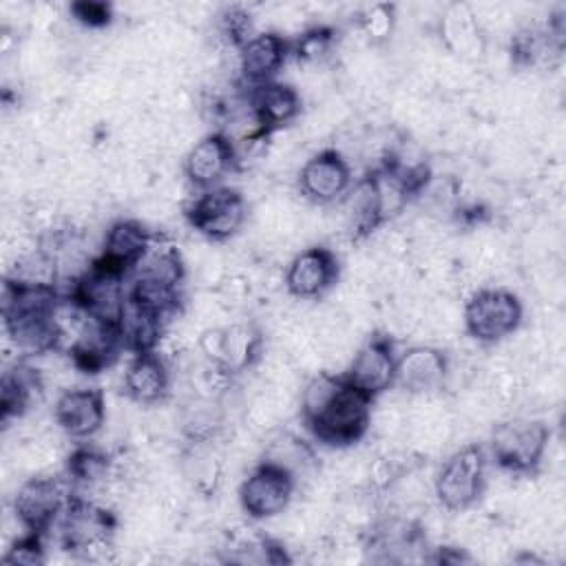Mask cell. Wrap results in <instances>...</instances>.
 I'll list each match as a JSON object with an SVG mask.
<instances>
[{
  "mask_svg": "<svg viewBox=\"0 0 566 566\" xmlns=\"http://www.w3.org/2000/svg\"><path fill=\"white\" fill-rule=\"evenodd\" d=\"M374 400L356 389L343 374L318 371L298 394V411L305 429L327 447H352L371 427Z\"/></svg>",
  "mask_w": 566,
  "mask_h": 566,
  "instance_id": "1",
  "label": "cell"
},
{
  "mask_svg": "<svg viewBox=\"0 0 566 566\" xmlns=\"http://www.w3.org/2000/svg\"><path fill=\"white\" fill-rule=\"evenodd\" d=\"M62 294L51 283H27L7 276L2 283V323L22 356L60 349L64 332L57 318Z\"/></svg>",
  "mask_w": 566,
  "mask_h": 566,
  "instance_id": "2",
  "label": "cell"
},
{
  "mask_svg": "<svg viewBox=\"0 0 566 566\" xmlns=\"http://www.w3.org/2000/svg\"><path fill=\"white\" fill-rule=\"evenodd\" d=\"M57 526L62 548L82 559L104 562L115 548V515L106 506L84 500L80 493H73Z\"/></svg>",
  "mask_w": 566,
  "mask_h": 566,
  "instance_id": "3",
  "label": "cell"
},
{
  "mask_svg": "<svg viewBox=\"0 0 566 566\" xmlns=\"http://www.w3.org/2000/svg\"><path fill=\"white\" fill-rule=\"evenodd\" d=\"M551 429L535 418H509L491 431V455L495 464L515 475H533L548 449Z\"/></svg>",
  "mask_w": 566,
  "mask_h": 566,
  "instance_id": "4",
  "label": "cell"
},
{
  "mask_svg": "<svg viewBox=\"0 0 566 566\" xmlns=\"http://www.w3.org/2000/svg\"><path fill=\"white\" fill-rule=\"evenodd\" d=\"M486 486V453L471 442L453 451L433 478V495L442 509L460 513L471 509Z\"/></svg>",
  "mask_w": 566,
  "mask_h": 566,
  "instance_id": "5",
  "label": "cell"
},
{
  "mask_svg": "<svg viewBox=\"0 0 566 566\" xmlns=\"http://www.w3.org/2000/svg\"><path fill=\"white\" fill-rule=\"evenodd\" d=\"M522 318V301L504 287L478 290L469 296L462 310L464 332L482 345H495L509 338L520 329Z\"/></svg>",
  "mask_w": 566,
  "mask_h": 566,
  "instance_id": "6",
  "label": "cell"
},
{
  "mask_svg": "<svg viewBox=\"0 0 566 566\" xmlns=\"http://www.w3.org/2000/svg\"><path fill=\"white\" fill-rule=\"evenodd\" d=\"M75 489L64 475L27 478L13 495V513L24 531L46 535L62 517Z\"/></svg>",
  "mask_w": 566,
  "mask_h": 566,
  "instance_id": "7",
  "label": "cell"
},
{
  "mask_svg": "<svg viewBox=\"0 0 566 566\" xmlns=\"http://www.w3.org/2000/svg\"><path fill=\"white\" fill-rule=\"evenodd\" d=\"M192 230L210 241L232 239L248 219V203L241 190L217 186L201 190L184 210Z\"/></svg>",
  "mask_w": 566,
  "mask_h": 566,
  "instance_id": "8",
  "label": "cell"
},
{
  "mask_svg": "<svg viewBox=\"0 0 566 566\" xmlns=\"http://www.w3.org/2000/svg\"><path fill=\"white\" fill-rule=\"evenodd\" d=\"M199 349L208 365L232 378L256 365L263 352V332L254 323L208 327L199 336Z\"/></svg>",
  "mask_w": 566,
  "mask_h": 566,
  "instance_id": "9",
  "label": "cell"
},
{
  "mask_svg": "<svg viewBox=\"0 0 566 566\" xmlns=\"http://www.w3.org/2000/svg\"><path fill=\"white\" fill-rule=\"evenodd\" d=\"M296 478L276 462L261 460L239 486L241 511L250 520H270L283 513L294 495Z\"/></svg>",
  "mask_w": 566,
  "mask_h": 566,
  "instance_id": "10",
  "label": "cell"
},
{
  "mask_svg": "<svg viewBox=\"0 0 566 566\" xmlns=\"http://www.w3.org/2000/svg\"><path fill=\"white\" fill-rule=\"evenodd\" d=\"M126 349L117 321L86 316L69 340V358L82 374H99L117 363Z\"/></svg>",
  "mask_w": 566,
  "mask_h": 566,
  "instance_id": "11",
  "label": "cell"
},
{
  "mask_svg": "<svg viewBox=\"0 0 566 566\" xmlns=\"http://www.w3.org/2000/svg\"><path fill=\"white\" fill-rule=\"evenodd\" d=\"M396 347L389 334L374 332L354 354L343 374L356 389L376 400L396 382Z\"/></svg>",
  "mask_w": 566,
  "mask_h": 566,
  "instance_id": "12",
  "label": "cell"
},
{
  "mask_svg": "<svg viewBox=\"0 0 566 566\" xmlns=\"http://www.w3.org/2000/svg\"><path fill=\"white\" fill-rule=\"evenodd\" d=\"M298 192L316 206H327L343 199L352 188L349 161L336 148H325L312 155L298 170Z\"/></svg>",
  "mask_w": 566,
  "mask_h": 566,
  "instance_id": "13",
  "label": "cell"
},
{
  "mask_svg": "<svg viewBox=\"0 0 566 566\" xmlns=\"http://www.w3.org/2000/svg\"><path fill=\"white\" fill-rule=\"evenodd\" d=\"M340 274L338 256L325 245H310L294 254L285 270V290L301 301L321 298L329 292Z\"/></svg>",
  "mask_w": 566,
  "mask_h": 566,
  "instance_id": "14",
  "label": "cell"
},
{
  "mask_svg": "<svg viewBox=\"0 0 566 566\" xmlns=\"http://www.w3.org/2000/svg\"><path fill=\"white\" fill-rule=\"evenodd\" d=\"M239 166L237 150L228 133L212 130L190 146L184 157V177L199 190L217 188L221 179Z\"/></svg>",
  "mask_w": 566,
  "mask_h": 566,
  "instance_id": "15",
  "label": "cell"
},
{
  "mask_svg": "<svg viewBox=\"0 0 566 566\" xmlns=\"http://www.w3.org/2000/svg\"><path fill=\"white\" fill-rule=\"evenodd\" d=\"M245 106L259 130L272 135L298 117L301 95L292 84L270 80L248 86Z\"/></svg>",
  "mask_w": 566,
  "mask_h": 566,
  "instance_id": "16",
  "label": "cell"
},
{
  "mask_svg": "<svg viewBox=\"0 0 566 566\" xmlns=\"http://www.w3.org/2000/svg\"><path fill=\"white\" fill-rule=\"evenodd\" d=\"M449 378V358L440 347L413 345L396 360L394 387L413 396H427L444 387Z\"/></svg>",
  "mask_w": 566,
  "mask_h": 566,
  "instance_id": "17",
  "label": "cell"
},
{
  "mask_svg": "<svg viewBox=\"0 0 566 566\" xmlns=\"http://www.w3.org/2000/svg\"><path fill=\"white\" fill-rule=\"evenodd\" d=\"M57 427L75 440L95 436L106 420L104 394L95 387H77L60 394L53 407Z\"/></svg>",
  "mask_w": 566,
  "mask_h": 566,
  "instance_id": "18",
  "label": "cell"
},
{
  "mask_svg": "<svg viewBox=\"0 0 566 566\" xmlns=\"http://www.w3.org/2000/svg\"><path fill=\"white\" fill-rule=\"evenodd\" d=\"M292 57V42L276 31L254 33L237 53L239 75L245 86L274 80L283 64Z\"/></svg>",
  "mask_w": 566,
  "mask_h": 566,
  "instance_id": "19",
  "label": "cell"
},
{
  "mask_svg": "<svg viewBox=\"0 0 566 566\" xmlns=\"http://www.w3.org/2000/svg\"><path fill=\"white\" fill-rule=\"evenodd\" d=\"M155 232H150L137 219H117L104 234V243L99 254L93 259L99 265L128 276L137 261L144 256L153 241Z\"/></svg>",
  "mask_w": 566,
  "mask_h": 566,
  "instance_id": "20",
  "label": "cell"
},
{
  "mask_svg": "<svg viewBox=\"0 0 566 566\" xmlns=\"http://www.w3.org/2000/svg\"><path fill=\"white\" fill-rule=\"evenodd\" d=\"M124 394L137 405H159L170 394V371L157 352L133 354L126 365Z\"/></svg>",
  "mask_w": 566,
  "mask_h": 566,
  "instance_id": "21",
  "label": "cell"
},
{
  "mask_svg": "<svg viewBox=\"0 0 566 566\" xmlns=\"http://www.w3.org/2000/svg\"><path fill=\"white\" fill-rule=\"evenodd\" d=\"M42 396V378L27 358H18L4 367L0 380V420L7 424L22 418Z\"/></svg>",
  "mask_w": 566,
  "mask_h": 566,
  "instance_id": "22",
  "label": "cell"
},
{
  "mask_svg": "<svg viewBox=\"0 0 566 566\" xmlns=\"http://www.w3.org/2000/svg\"><path fill=\"white\" fill-rule=\"evenodd\" d=\"M444 40L447 46L462 60H475L484 53V38L480 24L473 20V13L464 7H455L444 20Z\"/></svg>",
  "mask_w": 566,
  "mask_h": 566,
  "instance_id": "23",
  "label": "cell"
},
{
  "mask_svg": "<svg viewBox=\"0 0 566 566\" xmlns=\"http://www.w3.org/2000/svg\"><path fill=\"white\" fill-rule=\"evenodd\" d=\"M113 462L111 455L99 451L97 447H75L66 458V478L71 480L73 489L77 486H95L106 482L111 475Z\"/></svg>",
  "mask_w": 566,
  "mask_h": 566,
  "instance_id": "24",
  "label": "cell"
},
{
  "mask_svg": "<svg viewBox=\"0 0 566 566\" xmlns=\"http://www.w3.org/2000/svg\"><path fill=\"white\" fill-rule=\"evenodd\" d=\"M263 460L281 464L283 469H287L298 480L303 471L314 467L316 455H314V451L310 449V444L305 440H301L292 433H279L270 440V444L263 453Z\"/></svg>",
  "mask_w": 566,
  "mask_h": 566,
  "instance_id": "25",
  "label": "cell"
},
{
  "mask_svg": "<svg viewBox=\"0 0 566 566\" xmlns=\"http://www.w3.org/2000/svg\"><path fill=\"white\" fill-rule=\"evenodd\" d=\"M334 46L332 27H312L296 42H292V57L298 62H321L329 55Z\"/></svg>",
  "mask_w": 566,
  "mask_h": 566,
  "instance_id": "26",
  "label": "cell"
},
{
  "mask_svg": "<svg viewBox=\"0 0 566 566\" xmlns=\"http://www.w3.org/2000/svg\"><path fill=\"white\" fill-rule=\"evenodd\" d=\"M394 7L391 4H371L358 15L360 31L371 40V42H382L391 35L394 31Z\"/></svg>",
  "mask_w": 566,
  "mask_h": 566,
  "instance_id": "27",
  "label": "cell"
},
{
  "mask_svg": "<svg viewBox=\"0 0 566 566\" xmlns=\"http://www.w3.org/2000/svg\"><path fill=\"white\" fill-rule=\"evenodd\" d=\"M4 564H24V566H35L44 562V535L27 531L20 535L11 548L2 557Z\"/></svg>",
  "mask_w": 566,
  "mask_h": 566,
  "instance_id": "28",
  "label": "cell"
},
{
  "mask_svg": "<svg viewBox=\"0 0 566 566\" xmlns=\"http://www.w3.org/2000/svg\"><path fill=\"white\" fill-rule=\"evenodd\" d=\"M219 24H221L223 38H226L228 44H232L237 51L254 35V33H252L250 13L243 11L241 7H228V9L221 13Z\"/></svg>",
  "mask_w": 566,
  "mask_h": 566,
  "instance_id": "29",
  "label": "cell"
},
{
  "mask_svg": "<svg viewBox=\"0 0 566 566\" xmlns=\"http://www.w3.org/2000/svg\"><path fill=\"white\" fill-rule=\"evenodd\" d=\"M71 15L91 29H102L106 24H111L113 20V7L106 2H95V0H82V2H73L69 7Z\"/></svg>",
  "mask_w": 566,
  "mask_h": 566,
  "instance_id": "30",
  "label": "cell"
}]
</instances>
